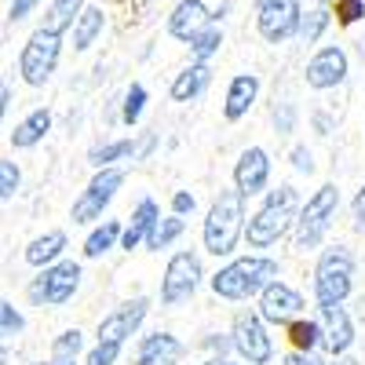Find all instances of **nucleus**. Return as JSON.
<instances>
[{"instance_id": "obj_18", "label": "nucleus", "mask_w": 365, "mask_h": 365, "mask_svg": "<svg viewBox=\"0 0 365 365\" xmlns=\"http://www.w3.org/2000/svg\"><path fill=\"white\" fill-rule=\"evenodd\" d=\"M212 22V11L205 8V0H179L168 15V34L175 41H190L197 29H205Z\"/></svg>"}, {"instance_id": "obj_8", "label": "nucleus", "mask_w": 365, "mask_h": 365, "mask_svg": "<svg viewBox=\"0 0 365 365\" xmlns=\"http://www.w3.org/2000/svg\"><path fill=\"white\" fill-rule=\"evenodd\" d=\"M205 282V267H201V256L194 249H182L175 252L168 263H165V274H161V303L165 307H179L187 303L197 285Z\"/></svg>"}, {"instance_id": "obj_32", "label": "nucleus", "mask_w": 365, "mask_h": 365, "mask_svg": "<svg viewBox=\"0 0 365 365\" xmlns=\"http://www.w3.org/2000/svg\"><path fill=\"white\" fill-rule=\"evenodd\" d=\"M143 110H146V88L143 84H128L125 103H120V120H125V125H139Z\"/></svg>"}, {"instance_id": "obj_19", "label": "nucleus", "mask_w": 365, "mask_h": 365, "mask_svg": "<svg viewBox=\"0 0 365 365\" xmlns=\"http://www.w3.org/2000/svg\"><path fill=\"white\" fill-rule=\"evenodd\" d=\"M256 99H259V77H256V73H237V77L227 84L223 117H227V120L249 117V110L256 106Z\"/></svg>"}, {"instance_id": "obj_24", "label": "nucleus", "mask_w": 365, "mask_h": 365, "mask_svg": "<svg viewBox=\"0 0 365 365\" xmlns=\"http://www.w3.org/2000/svg\"><path fill=\"white\" fill-rule=\"evenodd\" d=\"M103 29H106L103 8H81V15H77V22H73V48H77V51H88L91 44L103 37Z\"/></svg>"}, {"instance_id": "obj_21", "label": "nucleus", "mask_w": 365, "mask_h": 365, "mask_svg": "<svg viewBox=\"0 0 365 365\" xmlns=\"http://www.w3.org/2000/svg\"><path fill=\"white\" fill-rule=\"evenodd\" d=\"M161 216V208H158V201L154 197H143L139 205H135V212H132V220L120 227V241L117 245L125 249V252H132V249H139L143 241H146V234H150V227H154V220Z\"/></svg>"}, {"instance_id": "obj_5", "label": "nucleus", "mask_w": 365, "mask_h": 365, "mask_svg": "<svg viewBox=\"0 0 365 365\" xmlns=\"http://www.w3.org/2000/svg\"><path fill=\"white\" fill-rule=\"evenodd\" d=\"M354 289V252L347 245H329L314 263V299L344 303Z\"/></svg>"}, {"instance_id": "obj_26", "label": "nucleus", "mask_w": 365, "mask_h": 365, "mask_svg": "<svg viewBox=\"0 0 365 365\" xmlns=\"http://www.w3.org/2000/svg\"><path fill=\"white\" fill-rule=\"evenodd\" d=\"M117 161H135V139L99 143V146H91V154H88V165L91 168H110Z\"/></svg>"}, {"instance_id": "obj_28", "label": "nucleus", "mask_w": 365, "mask_h": 365, "mask_svg": "<svg viewBox=\"0 0 365 365\" xmlns=\"http://www.w3.org/2000/svg\"><path fill=\"white\" fill-rule=\"evenodd\" d=\"M120 227L125 223H117V220H103V227H96L88 234V241H84V256L88 259H99V256H106L110 249H117V241H120Z\"/></svg>"}, {"instance_id": "obj_7", "label": "nucleus", "mask_w": 365, "mask_h": 365, "mask_svg": "<svg viewBox=\"0 0 365 365\" xmlns=\"http://www.w3.org/2000/svg\"><path fill=\"white\" fill-rule=\"evenodd\" d=\"M58 55H63V34H51V29L37 26L29 41L22 44L19 55V73L29 88H44L58 66Z\"/></svg>"}, {"instance_id": "obj_15", "label": "nucleus", "mask_w": 365, "mask_h": 365, "mask_svg": "<svg viewBox=\"0 0 365 365\" xmlns=\"http://www.w3.org/2000/svg\"><path fill=\"white\" fill-rule=\"evenodd\" d=\"M318 322H322V347L332 358L351 351V344H354V322L344 311V303H318Z\"/></svg>"}, {"instance_id": "obj_44", "label": "nucleus", "mask_w": 365, "mask_h": 365, "mask_svg": "<svg viewBox=\"0 0 365 365\" xmlns=\"http://www.w3.org/2000/svg\"><path fill=\"white\" fill-rule=\"evenodd\" d=\"M154 146H158V135H154V132L143 135V139L135 143V161H146L150 154H154Z\"/></svg>"}, {"instance_id": "obj_17", "label": "nucleus", "mask_w": 365, "mask_h": 365, "mask_svg": "<svg viewBox=\"0 0 365 365\" xmlns=\"http://www.w3.org/2000/svg\"><path fill=\"white\" fill-rule=\"evenodd\" d=\"M212 84V63H205V58H194V63L175 73L172 88H168V99L172 103H194L205 96V88Z\"/></svg>"}, {"instance_id": "obj_38", "label": "nucleus", "mask_w": 365, "mask_h": 365, "mask_svg": "<svg viewBox=\"0 0 365 365\" xmlns=\"http://www.w3.org/2000/svg\"><path fill=\"white\" fill-rule=\"evenodd\" d=\"M336 19L340 26H354L358 19H365V0H336Z\"/></svg>"}, {"instance_id": "obj_27", "label": "nucleus", "mask_w": 365, "mask_h": 365, "mask_svg": "<svg viewBox=\"0 0 365 365\" xmlns=\"http://www.w3.org/2000/svg\"><path fill=\"white\" fill-rule=\"evenodd\" d=\"M84 8V0H51L48 11H44V29H51V34H66V29H73L77 15Z\"/></svg>"}, {"instance_id": "obj_34", "label": "nucleus", "mask_w": 365, "mask_h": 365, "mask_svg": "<svg viewBox=\"0 0 365 365\" xmlns=\"http://www.w3.org/2000/svg\"><path fill=\"white\" fill-rule=\"evenodd\" d=\"M22 329H26L22 311H15L8 299H0V340H4V336H19Z\"/></svg>"}, {"instance_id": "obj_12", "label": "nucleus", "mask_w": 365, "mask_h": 365, "mask_svg": "<svg viewBox=\"0 0 365 365\" xmlns=\"http://www.w3.org/2000/svg\"><path fill=\"white\" fill-rule=\"evenodd\" d=\"M146 314H150V299H146V296L125 299L120 307H113V311L99 322V329H96L99 344H117V347H125V344L135 336V332L143 329Z\"/></svg>"}, {"instance_id": "obj_33", "label": "nucleus", "mask_w": 365, "mask_h": 365, "mask_svg": "<svg viewBox=\"0 0 365 365\" xmlns=\"http://www.w3.org/2000/svg\"><path fill=\"white\" fill-rule=\"evenodd\" d=\"M81 351H84V332H81V329L58 332L55 344H51V358H77Z\"/></svg>"}, {"instance_id": "obj_49", "label": "nucleus", "mask_w": 365, "mask_h": 365, "mask_svg": "<svg viewBox=\"0 0 365 365\" xmlns=\"http://www.w3.org/2000/svg\"><path fill=\"white\" fill-rule=\"evenodd\" d=\"M201 365H234V361H227V358L220 354V358H208V361H201Z\"/></svg>"}, {"instance_id": "obj_20", "label": "nucleus", "mask_w": 365, "mask_h": 365, "mask_svg": "<svg viewBox=\"0 0 365 365\" xmlns=\"http://www.w3.org/2000/svg\"><path fill=\"white\" fill-rule=\"evenodd\" d=\"M182 358V344L172 332H150L135 347V365H175Z\"/></svg>"}, {"instance_id": "obj_9", "label": "nucleus", "mask_w": 365, "mask_h": 365, "mask_svg": "<svg viewBox=\"0 0 365 365\" xmlns=\"http://www.w3.org/2000/svg\"><path fill=\"white\" fill-rule=\"evenodd\" d=\"M120 187H125V172H120L117 165H110V168H96L91 182L81 190V197H77L73 208H70L73 223H96V220H103V212L110 208V201L117 197Z\"/></svg>"}, {"instance_id": "obj_25", "label": "nucleus", "mask_w": 365, "mask_h": 365, "mask_svg": "<svg viewBox=\"0 0 365 365\" xmlns=\"http://www.w3.org/2000/svg\"><path fill=\"white\" fill-rule=\"evenodd\" d=\"M182 230H187V220H182V216H175V212H172V216L168 220H154V227H150V234H146V241H143V245L150 249V252H161V249H172L175 245V241L182 237Z\"/></svg>"}, {"instance_id": "obj_1", "label": "nucleus", "mask_w": 365, "mask_h": 365, "mask_svg": "<svg viewBox=\"0 0 365 365\" xmlns=\"http://www.w3.org/2000/svg\"><path fill=\"white\" fill-rule=\"evenodd\" d=\"M241 237H245V194L237 187L234 190H220L212 201L208 216L201 223V241L205 252H212L216 259H227L237 252Z\"/></svg>"}, {"instance_id": "obj_45", "label": "nucleus", "mask_w": 365, "mask_h": 365, "mask_svg": "<svg viewBox=\"0 0 365 365\" xmlns=\"http://www.w3.org/2000/svg\"><path fill=\"white\" fill-rule=\"evenodd\" d=\"M205 347H208V351H220V354H227V351H234V344H230V336H205Z\"/></svg>"}, {"instance_id": "obj_2", "label": "nucleus", "mask_w": 365, "mask_h": 365, "mask_svg": "<svg viewBox=\"0 0 365 365\" xmlns=\"http://www.w3.org/2000/svg\"><path fill=\"white\" fill-rule=\"evenodd\" d=\"M274 278H278V259L256 252V256H241V259H230L227 267H220L208 278V285H212V292H216L220 299L245 303V299L259 296V289L267 282H274Z\"/></svg>"}, {"instance_id": "obj_11", "label": "nucleus", "mask_w": 365, "mask_h": 365, "mask_svg": "<svg viewBox=\"0 0 365 365\" xmlns=\"http://www.w3.org/2000/svg\"><path fill=\"white\" fill-rule=\"evenodd\" d=\"M299 19H303V0H256V29L267 44L292 41Z\"/></svg>"}, {"instance_id": "obj_37", "label": "nucleus", "mask_w": 365, "mask_h": 365, "mask_svg": "<svg viewBox=\"0 0 365 365\" xmlns=\"http://www.w3.org/2000/svg\"><path fill=\"white\" fill-rule=\"evenodd\" d=\"M117 358H120V347L117 344H96V347L88 351L84 365H117Z\"/></svg>"}, {"instance_id": "obj_10", "label": "nucleus", "mask_w": 365, "mask_h": 365, "mask_svg": "<svg viewBox=\"0 0 365 365\" xmlns=\"http://www.w3.org/2000/svg\"><path fill=\"white\" fill-rule=\"evenodd\" d=\"M230 344H234L237 358L245 361V365H270L274 361V340H270V332H267V322L256 311H241L234 318Z\"/></svg>"}, {"instance_id": "obj_31", "label": "nucleus", "mask_w": 365, "mask_h": 365, "mask_svg": "<svg viewBox=\"0 0 365 365\" xmlns=\"http://www.w3.org/2000/svg\"><path fill=\"white\" fill-rule=\"evenodd\" d=\"M329 22H332V11H329V8H314V11H307V15L299 19L296 37H299L303 44H318V41H322V34L329 29Z\"/></svg>"}, {"instance_id": "obj_40", "label": "nucleus", "mask_w": 365, "mask_h": 365, "mask_svg": "<svg viewBox=\"0 0 365 365\" xmlns=\"http://www.w3.org/2000/svg\"><path fill=\"white\" fill-rule=\"evenodd\" d=\"M292 168L299 172V175H311L314 172V154H311V150L307 146H292Z\"/></svg>"}, {"instance_id": "obj_50", "label": "nucleus", "mask_w": 365, "mask_h": 365, "mask_svg": "<svg viewBox=\"0 0 365 365\" xmlns=\"http://www.w3.org/2000/svg\"><path fill=\"white\" fill-rule=\"evenodd\" d=\"M0 365H8V351H4V344H0Z\"/></svg>"}, {"instance_id": "obj_41", "label": "nucleus", "mask_w": 365, "mask_h": 365, "mask_svg": "<svg viewBox=\"0 0 365 365\" xmlns=\"http://www.w3.org/2000/svg\"><path fill=\"white\" fill-rule=\"evenodd\" d=\"M351 216H354V230L365 234V182H361V190H358L354 201H351Z\"/></svg>"}, {"instance_id": "obj_47", "label": "nucleus", "mask_w": 365, "mask_h": 365, "mask_svg": "<svg viewBox=\"0 0 365 365\" xmlns=\"http://www.w3.org/2000/svg\"><path fill=\"white\" fill-rule=\"evenodd\" d=\"M332 365H361V361H358V358H351V354L344 351V354H336V358H332Z\"/></svg>"}, {"instance_id": "obj_29", "label": "nucleus", "mask_w": 365, "mask_h": 365, "mask_svg": "<svg viewBox=\"0 0 365 365\" xmlns=\"http://www.w3.org/2000/svg\"><path fill=\"white\" fill-rule=\"evenodd\" d=\"M187 44H190V55H194V58H205V63H212V58L220 55V48H223V29H220V22H208L205 29H197Z\"/></svg>"}, {"instance_id": "obj_23", "label": "nucleus", "mask_w": 365, "mask_h": 365, "mask_svg": "<svg viewBox=\"0 0 365 365\" xmlns=\"http://www.w3.org/2000/svg\"><path fill=\"white\" fill-rule=\"evenodd\" d=\"M63 252H66V230H48V234L34 237L26 245V263L41 270V267L55 263V259H63Z\"/></svg>"}, {"instance_id": "obj_6", "label": "nucleus", "mask_w": 365, "mask_h": 365, "mask_svg": "<svg viewBox=\"0 0 365 365\" xmlns=\"http://www.w3.org/2000/svg\"><path fill=\"white\" fill-rule=\"evenodd\" d=\"M81 289V263L73 259H55L48 267H41V274L29 282L26 296L34 307H63L70 303Z\"/></svg>"}, {"instance_id": "obj_13", "label": "nucleus", "mask_w": 365, "mask_h": 365, "mask_svg": "<svg viewBox=\"0 0 365 365\" xmlns=\"http://www.w3.org/2000/svg\"><path fill=\"white\" fill-rule=\"evenodd\" d=\"M256 299H259V303H256V314H259L267 325H289V322H296V318L303 314V307H307V299H303L292 285L278 282V278L267 282Z\"/></svg>"}, {"instance_id": "obj_35", "label": "nucleus", "mask_w": 365, "mask_h": 365, "mask_svg": "<svg viewBox=\"0 0 365 365\" xmlns=\"http://www.w3.org/2000/svg\"><path fill=\"white\" fill-rule=\"evenodd\" d=\"M19 182H22V172H19V165H15V161H0V201L15 197Z\"/></svg>"}, {"instance_id": "obj_39", "label": "nucleus", "mask_w": 365, "mask_h": 365, "mask_svg": "<svg viewBox=\"0 0 365 365\" xmlns=\"http://www.w3.org/2000/svg\"><path fill=\"white\" fill-rule=\"evenodd\" d=\"M194 208H197V197L190 190H175L172 194V212H175V216L187 220V216H194Z\"/></svg>"}, {"instance_id": "obj_3", "label": "nucleus", "mask_w": 365, "mask_h": 365, "mask_svg": "<svg viewBox=\"0 0 365 365\" xmlns=\"http://www.w3.org/2000/svg\"><path fill=\"white\" fill-rule=\"evenodd\" d=\"M296 212H299V194L296 187H278L270 190L263 208L256 216L245 220V241L249 249H270L296 227Z\"/></svg>"}, {"instance_id": "obj_14", "label": "nucleus", "mask_w": 365, "mask_h": 365, "mask_svg": "<svg viewBox=\"0 0 365 365\" xmlns=\"http://www.w3.org/2000/svg\"><path fill=\"white\" fill-rule=\"evenodd\" d=\"M347 73H351L347 51L336 48V44H325V48H318V51L311 55L307 70H303V81H307V88H314V91H329V88L344 84Z\"/></svg>"}, {"instance_id": "obj_46", "label": "nucleus", "mask_w": 365, "mask_h": 365, "mask_svg": "<svg viewBox=\"0 0 365 365\" xmlns=\"http://www.w3.org/2000/svg\"><path fill=\"white\" fill-rule=\"evenodd\" d=\"M8 106H11V88L0 81V120H4V113H8Z\"/></svg>"}, {"instance_id": "obj_30", "label": "nucleus", "mask_w": 365, "mask_h": 365, "mask_svg": "<svg viewBox=\"0 0 365 365\" xmlns=\"http://www.w3.org/2000/svg\"><path fill=\"white\" fill-rule=\"evenodd\" d=\"M289 340L296 351H318L322 347V322L318 318H296L289 322Z\"/></svg>"}, {"instance_id": "obj_43", "label": "nucleus", "mask_w": 365, "mask_h": 365, "mask_svg": "<svg viewBox=\"0 0 365 365\" xmlns=\"http://www.w3.org/2000/svg\"><path fill=\"white\" fill-rule=\"evenodd\" d=\"M285 365H325L314 351H292L289 358H285Z\"/></svg>"}, {"instance_id": "obj_42", "label": "nucleus", "mask_w": 365, "mask_h": 365, "mask_svg": "<svg viewBox=\"0 0 365 365\" xmlns=\"http://www.w3.org/2000/svg\"><path fill=\"white\" fill-rule=\"evenodd\" d=\"M37 4H41V0H11V8H8V19H11V22H22V19H26L29 11H34Z\"/></svg>"}, {"instance_id": "obj_4", "label": "nucleus", "mask_w": 365, "mask_h": 365, "mask_svg": "<svg viewBox=\"0 0 365 365\" xmlns=\"http://www.w3.org/2000/svg\"><path fill=\"white\" fill-rule=\"evenodd\" d=\"M336 208H340L336 182H325V187H318L307 197V205H299V212H296V249L299 252L322 245L332 220H336Z\"/></svg>"}, {"instance_id": "obj_16", "label": "nucleus", "mask_w": 365, "mask_h": 365, "mask_svg": "<svg viewBox=\"0 0 365 365\" xmlns=\"http://www.w3.org/2000/svg\"><path fill=\"white\" fill-rule=\"evenodd\" d=\"M267 182H270V154L263 146L241 150V158L234 165V187L245 197H256V194L267 190Z\"/></svg>"}, {"instance_id": "obj_48", "label": "nucleus", "mask_w": 365, "mask_h": 365, "mask_svg": "<svg viewBox=\"0 0 365 365\" xmlns=\"http://www.w3.org/2000/svg\"><path fill=\"white\" fill-rule=\"evenodd\" d=\"M37 365H77V358H51V361H37Z\"/></svg>"}, {"instance_id": "obj_36", "label": "nucleus", "mask_w": 365, "mask_h": 365, "mask_svg": "<svg viewBox=\"0 0 365 365\" xmlns=\"http://www.w3.org/2000/svg\"><path fill=\"white\" fill-rule=\"evenodd\" d=\"M270 120H274V128H278V135H292L296 132V106L292 103H278L274 113H270Z\"/></svg>"}, {"instance_id": "obj_22", "label": "nucleus", "mask_w": 365, "mask_h": 365, "mask_svg": "<svg viewBox=\"0 0 365 365\" xmlns=\"http://www.w3.org/2000/svg\"><path fill=\"white\" fill-rule=\"evenodd\" d=\"M51 125H55L51 110H34V113H26L19 125H15V132H11V146H15V150H34L37 143H44V135L51 132Z\"/></svg>"}]
</instances>
